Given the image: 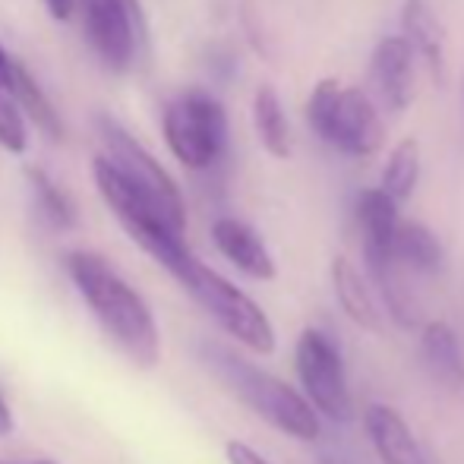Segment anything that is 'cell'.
Masks as SVG:
<instances>
[{"label":"cell","instance_id":"6da1fadb","mask_svg":"<svg viewBox=\"0 0 464 464\" xmlns=\"http://www.w3.org/2000/svg\"><path fill=\"white\" fill-rule=\"evenodd\" d=\"M67 276L86 300L104 335L136 363L155 367L161 357V332L152 306L104 256L89 250L67 253Z\"/></svg>","mask_w":464,"mask_h":464},{"label":"cell","instance_id":"cb8c5ba5","mask_svg":"<svg viewBox=\"0 0 464 464\" xmlns=\"http://www.w3.org/2000/svg\"><path fill=\"white\" fill-rule=\"evenodd\" d=\"M48 6V13L57 19V23H67L70 16L76 13V0H42Z\"/></svg>","mask_w":464,"mask_h":464},{"label":"cell","instance_id":"5b68a950","mask_svg":"<svg viewBox=\"0 0 464 464\" xmlns=\"http://www.w3.org/2000/svg\"><path fill=\"white\" fill-rule=\"evenodd\" d=\"M174 278L184 285V291L189 297H193L234 342L256 351V354H272V351H276V325H272V319L266 316L263 306L246 291H240L234 281H227L215 269H208V266L196 256H189L187 266Z\"/></svg>","mask_w":464,"mask_h":464},{"label":"cell","instance_id":"7c38bea8","mask_svg":"<svg viewBox=\"0 0 464 464\" xmlns=\"http://www.w3.org/2000/svg\"><path fill=\"white\" fill-rule=\"evenodd\" d=\"M363 430H367L372 452L382 464H427L417 436L389 404H370L363 411Z\"/></svg>","mask_w":464,"mask_h":464},{"label":"cell","instance_id":"4fadbf2b","mask_svg":"<svg viewBox=\"0 0 464 464\" xmlns=\"http://www.w3.org/2000/svg\"><path fill=\"white\" fill-rule=\"evenodd\" d=\"M401 35L411 42L414 54H420L423 61H427L430 73H433L440 82H446V67H449L446 29H442L440 16H436L433 6H430L427 0H404Z\"/></svg>","mask_w":464,"mask_h":464},{"label":"cell","instance_id":"ac0fdd59","mask_svg":"<svg viewBox=\"0 0 464 464\" xmlns=\"http://www.w3.org/2000/svg\"><path fill=\"white\" fill-rule=\"evenodd\" d=\"M253 127H256L259 142L269 155H276V159L291 155V130H287L281 98L272 86H259L253 95Z\"/></svg>","mask_w":464,"mask_h":464},{"label":"cell","instance_id":"44dd1931","mask_svg":"<svg viewBox=\"0 0 464 464\" xmlns=\"http://www.w3.org/2000/svg\"><path fill=\"white\" fill-rule=\"evenodd\" d=\"M0 149L10 155H23L29 149V117L13 95H0Z\"/></svg>","mask_w":464,"mask_h":464},{"label":"cell","instance_id":"9a60e30c","mask_svg":"<svg viewBox=\"0 0 464 464\" xmlns=\"http://www.w3.org/2000/svg\"><path fill=\"white\" fill-rule=\"evenodd\" d=\"M420 361L427 367L430 376L442 385H452L459 389L464 385V351L461 342L455 335V329L442 319L433 323H423L420 332Z\"/></svg>","mask_w":464,"mask_h":464},{"label":"cell","instance_id":"52a82bcc","mask_svg":"<svg viewBox=\"0 0 464 464\" xmlns=\"http://www.w3.org/2000/svg\"><path fill=\"white\" fill-rule=\"evenodd\" d=\"M98 140H102V146H104V152H102L104 159H108L136 189H142L174 225L187 231L184 196H180V187L174 184L171 174L165 171V165H161L123 123H117L114 117H98Z\"/></svg>","mask_w":464,"mask_h":464},{"label":"cell","instance_id":"7402d4cb","mask_svg":"<svg viewBox=\"0 0 464 464\" xmlns=\"http://www.w3.org/2000/svg\"><path fill=\"white\" fill-rule=\"evenodd\" d=\"M225 455H227V464H272V461H266L253 446H246V442H227Z\"/></svg>","mask_w":464,"mask_h":464},{"label":"cell","instance_id":"277c9868","mask_svg":"<svg viewBox=\"0 0 464 464\" xmlns=\"http://www.w3.org/2000/svg\"><path fill=\"white\" fill-rule=\"evenodd\" d=\"M306 121L325 146L351 159H367L385 142V123L372 98L338 80L316 82L306 102Z\"/></svg>","mask_w":464,"mask_h":464},{"label":"cell","instance_id":"8fae6325","mask_svg":"<svg viewBox=\"0 0 464 464\" xmlns=\"http://www.w3.org/2000/svg\"><path fill=\"white\" fill-rule=\"evenodd\" d=\"M212 244L227 263L237 272H244L246 278L256 281H272L276 278V259H272L266 240L259 237V231L253 225L240 218H215L212 221Z\"/></svg>","mask_w":464,"mask_h":464},{"label":"cell","instance_id":"d4e9b609","mask_svg":"<svg viewBox=\"0 0 464 464\" xmlns=\"http://www.w3.org/2000/svg\"><path fill=\"white\" fill-rule=\"evenodd\" d=\"M13 427H16V420H13V411H10V404H6V398L0 395V440H4V436H10Z\"/></svg>","mask_w":464,"mask_h":464},{"label":"cell","instance_id":"ba28073f","mask_svg":"<svg viewBox=\"0 0 464 464\" xmlns=\"http://www.w3.org/2000/svg\"><path fill=\"white\" fill-rule=\"evenodd\" d=\"M76 16L98 63L111 73H127L146 42L140 0H76Z\"/></svg>","mask_w":464,"mask_h":464},{"label":"cell","instance_id":"2e32d148","mask_svg":"<svg viewBox=\"0 0 464 464\" xmlns=\"http://www.w3.org/2000/svg\"><path fill=\"white\" fill-rule=\"evenodd\" d=\"M395 263L401 272H417V276H436L446 266V250L440 237L420 221H401L395 237Z\"/></svg>","mask_w":464,"mask_h":464},{"label":"cell","instance_id":"7a4b0ae2","mask_svg":"<svg viewBox=\"0 0 464 464\" xmlns=\"http://www.w3.org/2000/svg\"><path fill=\"white\" fill-rule=\"evenodd\" d=\"M199 363L237 398L240 404L263 417L269 427L278 433L291 436L297 442H313L323 436V423H319V411L306 401L304 392L287 385L285 379L272 376L269 370L256 367L237 351L225 348L218 342H202L199 344Z\"/></svg>","mask_w":464,"mask_h":464},{"label":"cell","instance_id":"30bf717a","mask_svg":"<svg viewBox=\"0 0 464 464\" xmlns=\"http://www.w3.org/2000/svg\"><path fill=\"white\" fill-rule=\"evenodd\" d=\"M372 86L389 111H404L414 98V48L404 35H389L376 44L370 61Z\"/></svg>","mask_w":464,"mask_h":464},{"label":"cell","instance_id":"3957f363","mask_svg":"<svg viewBox=\"0 0 464 464\" xmlns=\"http://www.w3.org/2000/svg\"><path fill=\"white\" fill-rule=\"evenodd\" d=\"M92 180H95L98 193H102L104 206L121 221V227L130 234V240H133L140 250H146L165 272L178 276L187 266V259L193 256L184 240V234H187L184 227L174 225V221L168 218L142 189H136L130 184L104 155H98L92 161Z\"/></svg>","mask_w":464,"mask_h":464},{"label":"cell","instance_id":"484cf974","mask_svg":"<svg viewBox=\"0 0 464 464\" xmlns=\"http://www.w3.org/2000/svg\"><path fill=\"white\" fill-rule=\"evenodd\" d=\"M319 464H354V461L342 459V455H323V459H319Z\"/></svg>","mask_w":464,"mask_h":464},{"label":"cell","instance_id":"d6986e66","mask_svg":"<svg viewBox=\"0 0 464 464\" xmlns=\"http://www.w3.org/2000/svg\"><path fill=\"white\" fill-rule=\"evenodd\" d=\"M417 180H420V149H417L414 140H404L392 149L389 161H385V168H382L379 187L395 202H404V199H411V193L417 189Z\"/></svg>","mask_w":464,"mask_h":464},{"label":"cell","instance_id":"603a6c76","mask_svg":"<svg viewBox=\"0 0 464 464\" xmlns=\"http://www.w3.org/2000/svg\"><path fill=\"white\" fill-rule=\"evenodd\" d=\"M13 73H16V61H13L4 44H0V95L13 92Z\"/></svg>","mask_w":464,"mask_h":464},{"label":"cell","instance_id":"9c48e42d","mask_svg":"<svg viewBox=\"0 0 464 464\" xmlns=\"http://www.w3.org/2000/svg\"><path fill=\"white\" fill-rule=\"evenodd\" d=\"M294 367L297 379L304 385V395L319 414L329 420H351L354 414V401H351L348 389V370L342 361V348L332 342L325 332L304 329L294 348Z\"/></svg>","mask_w":464,"mask_h":464},{"label":"cell","instance_id":"e0dca14e","mask_svg":"<svg viewBox=\"0 0 464 464\" xmlns=\"http://www.w3.org/2000/svg\"><path fill=\"white\" fill-rule=\"evenodd\" d=\"M10 95L16 98V104L23 108V114L29 117V123H35L48 140H54V142L63 140L61 111L54 108V102L44 95V89L35 82V76H32L19 61H16V73H13V92Z\"/></svg>","mask_w":464,"mask_h":464},{"label":"cell","instance_id":"ffe728a7","mask_svg":"<svg viewBox=\"0 0 464 464\" xmlns=\"http://www.w3.org/2000/svg\"><path fill=\"white\" fill-rule=\"evenodd\" d=\"M25 178H29L32 196H35V206H38V212H42V218L48 221L51 227H57V231L73 227V221H76L73 202H70V196L54 184V178H48V174L38 171V168H29Z\"/></svg>","mask_w":464,"mask_h":464},{"label":"cell","instance_id":"5bb4252c","mask_svg":"<svg viewBox=\"0 0 464 464\" xmlns=\"http://www.w3.org/2000/svg\"><path fill=\"white\" fill-rule=\"evenodd\" d=\"M332 287H335L338 306L351 323H357L367 332H382V310L376 304V294L348 256L332 259Z\"/></svg>","mask_w":464,"mask_h":464},{"label":"cell","instance_id":"8992f818","mask_svg":"<svg viewBox=\"0 0 464 464\" xmlns=\"http://www.w3.org/2000/svg\"><path fill=\"white\" fill-rule=\"evenodd\" d=\"M161 136L189 171H208L227 149V111L215 95L187 89L161 111Z\"/></svg>","mask_w":464,"mask_h":464},{"label":"cell","instance_id":"4316f807","mask_svg":"<svg viewBox=\"0 0 464 464\" xmlns=\"http://www.w3.org/2000/svg\"><path fill=\"white\" fill-rule=\"evenodd\" d=\"M0 464H6V461H0ZM38 464H51V461H38Z\"/></svg>","mask_w":464,"mask_h":464}]
</instances>
